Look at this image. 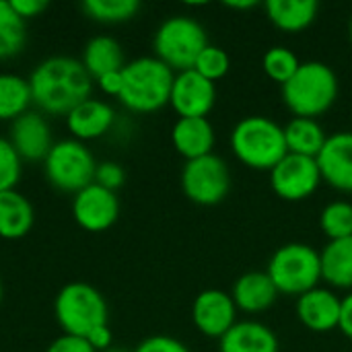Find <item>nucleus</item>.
Wrapping results in <instances>:
<instances>
[{"label":"nucleus","mask_w":352,"mask_h":352,"mask_svg":"<svg viewBox=\"0 0 352 352\" xmlns=\"http://www.w3.org/2000/svg\"><path fill=\"white\" fill-rule=\"evenodd\" d=\"M229 68H231V58H229V54H227L223 47L212 45V43H208V45L202 50V54L198 56V60H196V64H194V70L200 72L204 78H208V80H212V82L221 80V78L229 72Z\"/></svg>","instance_id":"31"},{"label":"nucleus","mask_w":352,"mask_h":352,"mask_svg":"<svg viewBox=\"0 0 352 352\" xmlns=\"http://www.w3.org/2000/svg\"><path fill=\"white\" fill-rule=\"evenodd\" d=\"M208 45L206 29L192 16L175 14L165 19L153 39L155 58L171 70H192L202 50Z\"/></svg>","instance_id":"5"},{"label":"nucleus","mask_w":352,"mask_h":352,"mask_svg":"<svg viewBox=\"0 0 352 352\" xmlns=\"http://www.w3.org/2000/svg\"><path fill=\"white\" fill-rule=\"evenodd\" d=\"M320 227L330 241L352 237V204L346 200L330 202L320 214Z\"/></svg>","instance_id":"30"},{"label":"nucleus","mask_w":352,"mask_h":352,"mask_svg":"<svg viewBox=\"0 0 352 352\" xmlns=\"http://www.w3.org/2000/svg\"><path fill=\"white\" fill-rule=\"evenodd\" d=\"M342 299L324 287H316L297 297V318L311 332H332L340 324Z\"/></svg>","instance_id":"16"},{"label":"nucleus","mask_w":352,"mask_h":352,"mask_svg":"<svg viewBox=\"0 0 352 352\" xmlns=\"http://www.w3.org/2000/svg\"><path fill=\"white\" fill-rule=\"evenodd\" d=\"M285 140H287V151L289 153L316 159L320 155V151L324 148L328 136H326V132H324V128L320 126L318 120L293 118L285 126Z\"/></svg>","instance_id":"25"},{"label":"nucleus","mask_w":352,"mask_h":352,"mask_svg":"<svg viewBox=\"0 0 352 352\" xmlns=\"http://www.w3.org/2000/svg\"><path fill=\"white\" fill-rule=\"evenodd\" d=\"M126 182V173L122 169V165L113 163V161H103L97 165V173H95V184L109 190V192H116L118 188H122Z\"/></svg>","instance_id":"33"},{"label":"nucleus","mask_w":352,"mask_h":352,"mask_svg":"<svg viewBox=\"0 0 352 352\" xmlns=\"http://www.w3.org/2000/svg\"><path fill=\"white\" fill-rule=\"evenodd\" d=\"M103 352H126V351H122V349H113V346H111V349H107V351H103Z\"/></svg>","instance_id":"41"},{"label":"nucleus","mask_w":352,"mask_h":352,"mask_svg":"<svg viewBox=\"0 0 352 352\" xmlns=\"http://www.w3.org/2000/svg\"><path fill=\"white\" fill-rule=\"evenodd\" d=\"M322 184L318 161L289 153L272 171L270 186L274 194L287 202H301L309 198Z\"/></svg>","instance_id":"10"},{"label":"nucleus","mask_w":352,"mask_h":352,"mask_svg":"<svg viewBox=\"0 0 352 352\" xmlns=\"http://www.w3.org/2000/svg\"><path fill=\"white\" fill-rule=\"evenodd\" d=\"M320 260L322 280L334 289H352V237L328 241Z\"/></svg>","instance_id":"24"},{"label":"nucleus","mask_w":352,"mask_h":352,"mask_svg":"<svg viewBox=\"0 0 352 352\" xmlns=\"http://www.w3.org/2000/svg\"><path fill=\"white\" fill-rule=\"evenodd\" d=\"M97 85H99V89H101L105 95L120 97V93H122V70L103 74L101 78H97Z\"/></svg>","instance_id":"38"},{"label":"nucleus","mask_w":352,"mask_h":352,"mask_svg":"<svg viewBox=\"0 0 352 352\" xmlns=\"http://www.w3.org/2000/svg\"><path fill=\"white\" fill-rule=\"evenodd\" d=\"M21 157L8 142V138L0 136V192L14 190L21 179Z\"/></svg>","instance_id":"32"},{"label":"nucleus","mask_w":352,"mask_h":352,"mask_svg":"<svg viewBox=\"0 0 352 352\" xmlns=\"http://www.w3.org/2000/svg\"><path fill=\"white\" fill-rule=\"evenodd\" d=\"M45 352H97L87 338L82 336H72V334H62L58 336Z\"/></svg>","instance_id":"35"},{"label":"nucleus","mask_w":352,"mask_h":352,"mask_svg":"<svg viewBox=\"0 0 352 352\" xmlns=\"http://www.w3.org/2000/svg\"><path fill=\"white\" fill-rule=\"evenodd\" d=\"M270 280L285 295H297L311 291L322 280V260L320 252L307 243H287L280 245L266 268Z\"/></svg>","instance_id":"7"},{"label":"nucleus","mask_w":352,"mask_h":352,"mask_svg":"<svg viewBox=\"0 0 352 352\" xmlns=\"http://www.w3.org/2000/svg\"><path fill=\"white\" fill-rule=\"evenodd\" d=\"M182 190L194 204H221L231 190V173L227 163L214 153L186 161L182 169Z\"/></svg>","instance_id":"9"},{"label":"nucleus","mask_w":352,"mask_h":352,"mask_svg":"<svg viewBox=\"0 0 352 352\" xmlns=\"http://www.w3.org/2000/svg\"><path fill=\"white\" fill-rule=\"evenodd\" d=\"M316 161L322 182L338 192L352 194V132H336L328 136Z\"/></svg>","instance_id":"15"},{"label":"nucleus","mask_w":352,"mask_h":352,"mask_svg":"<svg viewBox=\"0 0 352 352\" xmlns=\"http://www.w3.org/2000/svg\"><path fill=\"white\" fill-rule=\"evenodd\" d=\"M82 66L91 74V78H101L103 74L118 72L126 66L124 50L118 39L109 35H97L87 41L82 50Z\"/></svg>","instance_id":"23"},{"label":"nucleus","mask_w":352,"mask_h":352,"mask_svg":"<svg viewBox=\"0 0 352 352\" xmlns=\"http://www.w3.org/2000/svg\"><path fill=\"white\" fill-rule=\"evenodd\" d=\"M10 6L23 21H27V19L41 14L47 8V2L45 0H10Z\"/></svg>","instance_id":"36"},{"label":"nucleus","mask_w":352,"mask_h":352,"mask_svg":"<svg viewBox=\"0 0 352 352\" xmlns=\"http://www.w3.org/2000/svg\"><path fill=\"white\" fill-rule=\"evenodd\" d=\"M219 352H278V338L262 322H237L219 340Z\"/></svg>","instance_id":"20"},{"label":"nucleus","mask_w":352,"mask_h":352,"mask_svg":"<svg viewBox=\"0 0 352 352\" xmlns=\"http://www.w3.org/2000/svg\"><path fill=\"white\" fill-rule=\"evenodd\" d=\"M72 217L76 225L89 233H103L111 229L120 217V200L116 192H109L97 184L74 194Z\"/></svg>","instance_id":"11"},{"label":"nucleus","mask_w":352,"mask_h":352,"mask_svg":"<svg viewBox=\"0 0 352 352\" xmlns=\"http://www.w3.org/2000/svg\"><path fill=\"white\" fill-rule=\"evenodd\" d=\"M97 161L89 146L80 140L66 138L54 142L52 151L43 161V173L50 186L66 194H78L80 190L95 184Z\"/></svg>","instance_id":"8"},{"label":"nucleus","mask_w":352,"mask_h":352,"mask_svg":"<svg viewBox=\"0 0 352 352\" xmlns=\"http://www.w3.org/2000/svg\"><path fill=\"white\" fill-rule=\"evenodd\" d=\"M231 297L237 309L245 314H262L276 303L278 289L268 272H245L235 280Z\"/></svg>","instance_id":"19"},{"label":"nucleus","mask_w":352,"mask_h":352,"mask_svg":"<svg viewBox=\"0 0 352 352\" xmlns=\"http://www.w3.org/2000/svg\"><path fill=\"white\" fill-rule=\"evenodd\" d=\"M338 99V76L336 72L320 62H301L295 76L283 85V101L295 113V118L318 120Z\"/></svg>","instance_id":"4"},{"label":"nucleus","mask_w":352,"mask_h":352,"mask_svg":"<svg viewBox=\"0 0 352 352\" xmlns=\"http://www.w3.org/2000/svg\"><path fill=\"white\" fill-rule=\"evenodd\" d=\"M192 320L200 334L221 340L237 324V307L233 297L219 289L202 291L194 299Z\"/></svg>","instance_id":"13"},{"label":"nucleus","mask_w":352,"mask_h":352,"mask_svg":"<svg viewBox=\"0 0 352 352\" xmlns=\"http://www.w3.org/2000/svg\"><path fill=\"white\" fill-rule=\"evenodd\" d=\"M217 101V87L200 72L184 70L175 74L171 89V107L179 118H206Z\"/></svg>","instance_id":"12"},{"label":"nucleus","mask_w":352,"mask_h":352,"mask_svg":"<svg viewBox=\"0 0 352 352\" xmlns=\"http://www.w3.org/2000/svg\"><path fill=\"white\" fill-rule=\"evenodd\" d=\"M82 12L97 23H126L140 10L138 0H85Z\"/></svg>","instance_id":"28"},{"label":"nucleus","mask_w":352,"mask_h":352,"mask_svg":"<svg viewBox=\"0 0 352 352\" xmlns=\"http://www.w3.org/2000/svg\"><path fill=\"white\" fill-rule=\"evenodd\" d=\"M29 89L33 105L47 116H68L76 105L91 99L93 78L80 60L54 56L35 66Z\"/></svg>","instance_id":"1"},{"label":"nucleus","mask_w":352,"mask_h":352,"mask_svg":"<svg viewBox=\"0 0 352 352\" xmlns=\"http://www.w3.org/2000/svg\"><path fill=\"white\" fill-rule=\"evenodd\" d=\"M264 6L270 23L287 33H299L307 29L318 19L320 10L316 0H268Z\"/></svg>","instance_id":"22"},{"label":"nucleus","mask_w":352,"mask_h":352,"mask_svg":"<svg viewBox=\"0 0 352 352\" xmlns=\"http://www.w3.org/2000/svg\"><path fill=\"white\" fill-rule=\"evenodd\" d=\"M87 340H89V344L95 349L97 352H103L107 351V349H111V342H113V334H111V330H109V326H101V328H97V330H93L89 336H87Z\"/></svg>","instance_id":"37"},{"label":"nucleus","mask_w":352,"mask_h":352,"mask_svg":"<svg viewBox=\"0 0 352 352\" xmlns=\"http://www.w3.org/2000/svg\"><path fill=\"white\" fill-rule=\"evenodd\" d=\"M31 103L29 80L19 74L0 72V122H14L29 111Z\"/></svg>","instance_id":"26"},{"label":"nucleus","mask_w":352,"mask_h":352,"mask_svg":"<svg viewBox=\"0 0 352 352\" xmlns=\"http://www.w3.org/2000/svg\"><path fill=\"white\" fill-rule=\"evenodd\" d=\"M35 223V210L27 196L16 190L0 192V237L14 241L25 237Z\"/></svg>","instance_id":"21"},{"label":"nucleus","mask_w":352,"mask_h":352,"mask_svg":"<svg viewBox=\"0 0 352 352\" xmlns=\"http://www.w3.org/2000/svg\"><path fill=\"white\" fill-rule=\"evenodd\" d=\"M338 330L352 340V293L342 299V309H340V324Z\"/></svg>","instance_id":"39"},{"label":"nucleus","mask_w":352,"mask_h":352,"mask_svg":"<svg viewBox=\"0 0 352 352\" xmlns=\"http://www.w3.org/2000/svg\"><path fill=\"white\" fill-rule=\"evenodd\" d=\"M134 352H190L184 342L171 336H151L142 340Z\"/></svg>","instance_id":"34"},{"label":"nucleus","mask_w":352,"mask_h":352,"mask_svg":"<svg viewBox=\"0 0 352 352\" xmlns=\"http://www.w3.org/2000/svg\"><path fill=\"white\" fill-rule=\"evenodd\" d=\"M299 66H301V62H299L297 54L285 45L270 47L262 58V68H264L266 76L280 85L289 82L295 76V72L299 70Z\"/></svg>","instance_id":"29"},{"label":"nucleus","mask_w":352,"mask_h":352,"mask_svg":"<svg viewBox=\"0 0 352 352\" xmlns=\"http://www.w3.org/2000/svg\"><path fill=\"white\" fill-rule=\"evenodd\" d=\"M351 43H352V19H351Z\"/></svg>","instance_id":"43"},{"label":"nucleus","mask_w":352,"mask_h":352,"mask_svg":"<svg viewBox=\"0 0 352 352\" xmlns=\"http://www.w3.org/2000/svg\"><path fill=\"white\" fill-rule=\"evenodd\" d=\"M229 8H235V10H241V8H254L256 2L254 0H248V2H227Z\"/></svg>","instance_id":"40"},{"label":"nucleus","mask_w":352,"mask_h":352,"mask_svg":"<svg viewBox=\"0 0 352 352\" xmlns=\"http://www.w3.org/2000/svg\"><path fill=\"white\" fill-rule=\"evenodd\" d=\"M8 142L21 157V161H33L43 163L47 153L54 146L52 140V128L41 111H27L19 116L14 122H10L8 130Z\"/></svg>","instance_id":"14"},{"label":"nucleus","mask_w":352,"mask_h":352,"mask_svg":"<svg viewBox=\"0 0 352 352\" xmlns=\"http://www.w3.org/2000/svg\"><path fill=\"white\" fill-rule=\"evenodd\" d=\"M171 142L186 161L200 159L212 155L214 128L208 118H179L171 130Z\"/></svg>","instance_id":"18"},{"label":"nucleus","mask_w":352,"mask_h":352,"mask_svg":"<svg viewBox=\"0 0 352 352\" xmlns=\"http://www.w3.org/2000/svg\"><path fill=\"white\" fill-rule=\"evenodd\" d=\"M27 41L25 21L14 12L10 0H0V60L14 58Z\"/></svg>","instance_id":"27"},{"label":"nucleus","mask_w":352,"mask_h":352,"mask_svg":"<svg viewBox=\"0 0 352 352\" xmlns=\"http://www.w3.org/2000/svg\"><path fill=\"white\" fill-rule=\"evenodd\" d=\"M0 303H2V280H0Z\"/></svg>","instance_id":"42"},{"label":"nucleus","mask_w":352,"mask_h":352,"mask_svg":"<svg viewBox=\"0 0 352 352\" xmlns=\"http://www.w3.org/2000/svg\"><path fill=\"white\" fill-rule=\"evenodd\" d=\"M173 80V70L159 58H136L122 68V93L118 99L134 113L159 111L171 99Z\"/></svg>","instance_id":"2"},{"label":"nucleus","mask_w":352,"mask_h":352,"mask_svg":"<svg viewBox=\"0 0 352 352\" xmlns=\"http://www.w3.org/2000/svg\"><path fill=\"white\" fill-rule=\"evenodd\" d=\"M116 124V111L101 99H87L66 116V126L74 140H95L105 136Z\"/></svg>","instance_id":"17"},{"label":"nucleus","mask_w":352,"mask_h":352,"mask_svg":"<svg viewBox=\"0 0 352 352\" xmlns=\"http://www.w3.org/2000/svg\"><path fill=\"white\" fill-rule=\"evenodd\" d=\"M54 316L64 334L87 338L93 330L107 326V303L87 283H68L54 301Z\"/></svg>","instance_id":"6"},{"label":"nucleus","mask_w":352,"mask_h":352,"mask_svg":"<svg viewBox=\"0 0 352 352\" xmlns=\"http://www.w3.org/2000/svg\"><path fill=\"white\" fill-rule=\"evenodd\" d=\"M233 155L250 169L272 171L287 155L285 128L264 116L239 120L231 132Z\"/></svg>","instance_id":"3"}]
</instances>
